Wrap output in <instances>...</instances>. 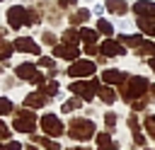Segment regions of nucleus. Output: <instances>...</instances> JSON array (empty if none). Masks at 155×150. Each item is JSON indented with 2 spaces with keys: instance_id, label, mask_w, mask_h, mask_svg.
Returning a JSON list of instances; mask_svg holds the SVG:
<instances>
[{
  "instance_id": "nucleus-1",
  "label": "nucleus",
  "mask_w": 155,
  "mask_h": 150,
  "mask_svg": "<svg viewBox=\"0 0 155 150\" xmlns=\"http://www.w3.org/2000/svg\"><path fill=\"white\" fill-rule=\"evenodd\" d=\"M116 90H119L121 102L131 104L133 99H138V97L148 94V90H150V80H148L145 75H131V73H128V77L124 80V85H119Z\"/></svg>"
},
{
  "instance_id": "nucleus-2",
  "label": "nucleus",
  "mask_w": 155,
  "mask_h": 150,
  "mask_svg": "<svg viewBox=\"0 0 155 150\" xmlns=\"http://www.w3.org/2000/svg\"><path fill=\"white\" fill-rule=\"evenodd\" d=\"M65 133H68V138L75 140V143H87V140L94 138L97 123H94L90 116H73V119L68 121V126H65Z\"/></svg>"
},
{
  "instance_id": "nucleus-3",
  "label": "nucleus",
  "mask_w": 155,
  "mask_h": 150,
  "mask_svg": "<svg viewBox=\"0 0 155 150\" xmlns=\"http://www.w3.org/2000/svg\"><path fill=\"white\" fill-rule=\"evenodd\" d=\"M99 85H102V80L97 75H92V77H85V80H73L68 85V92L75 94V97H80L82 102H92L97 97V87Z\"/></svg>"
},
{
  "instance_id": "nucleus-4",
  "label": "nucleus",
  "mask_w": 155,
  "mask_h": 150,
  "mask_svg": "<svg viewBox=\"0 0 155 150\" xmlns=\"http://www.w3.org/2000/svg\"><path fill=\"white\" fill-rule=\"evenodd\" d=\"M36 126H39V119H36V114H34V109H29V106H22V109H15V119H12V128H15L17 133H27V135H31V133L36 131Z\"/></svg>"
},
{
  "instance_id": "nucleus-5",
  "label": "nucleus",
  "mask_w": 155,
  "mask_h": 150,
  "mask_svg": "<svg viewBox=\"0 0 155 150\" xmlns=\"http://www.w3.org/2000/svg\"><path fill=\"white\" fill-rule=\"evenodd\" d=\"M65 75L70 77V80H85V77H92V75H97V63H94V58H78V60H73L68 68H65Z\"/></svg>"
},
{
  "instance_id": "nucleus-6",
  "label": "nucleus",
  "mask_w": 155,
  "mask_h": 150,
  "mask_svg": "<svg viewBox=\"0 0 155 150\" xmlns=\"http://www.w3.org/2000/svg\"><path fill=\"white\" fill-rule=\"evenodd\" d=\"M39 128L44 131V135H51V138H61V135L65 133V123L58 119V114H51V111L41 114Z\"/></svg>"
},
{
  "instance_id": "nucleus-7",
  "label": "nucleus",
  "mask_w": 155,
  "mask_h": 150,
  "mask_svg": "<svg viewBox=\"0 0 155 150\" xmlns=\"http://www.w3.org/2000/svg\"><path fill=\"white\" fill-rule=\"evenodd\" d=\"M5 17H7L10 29H15V31H19L22 27H31L29 24V7H24V5H10Z\"/></svg>"
},
{
  "instance_id": "nucleus-8",
  "label": "nucleus",
  "mask_w": 155,
  "mask_h": 150,
  "mask_svg": "<svg viewBox=\"0 0 155 150\" xmlns=\"http://www.w3.org/2000/svg\"><path fill=\"white\" fill-rule=\"evenodd\" d=\"M99 53L107 56V58H124L128 53V48L116 39V36H104L99 41Z\"/></svg>"
},
{
  "instance_id": "nucleus-9",
  "label": "nucleus",
  "mask_w": 155,
  "mask_h": 150,
  "mask_svg": "<svg viewBox=\"0 0 155 150\" xmlns=\"http://www.w3.org/2000/svg\"><path fill=\"white\" fill-rule=\"evenodd\" d=\"M80 56H82L80 44H65V41H58V44L53 46V58H61V60L73 63V60H78Z\"/></svg>"
},
{
  "instance_id": "nucleus-10",
  "label": "nucleus",
  "mask_w": 155,
  "mask_h": 150,
  "mask_svg": "<svg viewBox=\"0 0 155 150\" xmlns=\"http://www.w3.org/2000/svg\"><path fill=\"white\" fill-rule=\"evenodd\" d=\"M128 77V73L126 70H121V68H104L102 73H99V80L104 82V85H111V87H119V85H124V80Z\"/></svg>"
},
{
  "instance_id": "nucleus-11",
  "label": "nucleus",
  "mask_w": 155,
  "mask_h": 150,
  "mask_svg": "<svg viewBox=\"0 0 155 150\" xmlns=\"http://www.w3.org/2000/svg\"><path fill=\"white\" fill-rule=\"evenodd\" d=\"M12 46H15V51H19V53H29V56H41V46L31 39V36H17L15 41H12Z\"/></svg>"
},
{
  "instance_id": "nucleus-12",
  "label": "nucleus",
  "mask_w": 155,
  "mask_h": 150,
  "mask_svg": "<svg viewBox=\"0 0 155 150\" xmlns=\"http://www.w3.org/2000/svg\"><path fill=\"white\" fill-rule=\"evenodd\" d=\"M92 19V10L90 7H73V12H68V24L70 27H82Z\"/></svg>"
},
{
  "instance_id": "nucleus-13",
  "label": "nucleus",
  "mask_w": 155,
  "mask_h": 150,
  "mask_svg": "<svg viewBox=\"0 0 155 150\" xmlns=\"http://www.w3.org/2000/svg\"><path fill=\"white\" fill-rule=\"evenodd\" d=\"M131 12L136 17H153L155 19V0H133Z\"/></svg>"
},
{
  "instance_id": "nucleus-14",
  "label": "nucleus",
  "mask_w": 155,
  "mask_h": 150,
  "mask_svg": "<svg viewBox=\"0 0 155 150\" xmlns=\"http://www.w3.org/2000/svg\"><path fill=\"white\" fill-rule=\"evenodd\" d=\"M116 39H119L128 51H136V48L145 41V36H143L140 31H136V34H133V31H119V34H116Z\"/></svg>"
},
{
  "instance_id": "nucleus-15",
  "label": "nucleus",
  "mask_w": 155,
  "mask_h": 150,
  "mask_svg": "<svg viewBox=\"0 0 155 150\" xmlns=\"http://www.w3.org/2000/svg\"><path fill=\"white\" fill-rule=\"evenodd\" d=\"M104 7L111 17H126L131 12V2L128 0H104Z\"/></svg>"
},
{
  "instance_id": "nucleus-16",
  "label": "nucleus",
  "mask_w": 155,
  "mask_h": 150,
  "mask_svg": "<svg viewBox=\"0 0 155 150\" xmlns=\"http://www.w3.org/2000/svg\"><path fill=\"white\" fill-rule=\"evenodd\" d=\"M36 73H39V65L36 63H29V60H24V63H19L15 68V77L17 80H27V82H31V77Z\"/></svg>"
},
{
  "instance_id": "nucleus-17",
  "label": "nucleus",
  "mask_w": 155,
  "mask_h": 150,
  "mask_svg": "<svg viewBox=\"0 0 155 150\" xmlns=\"http://www.w3.org/2000/svg\"><path fill=\"white\" fill-rule=\"evenodd\" d=\"M116 97H119V92H116V87H111V85H99L97 87V99L102 102V104H107V106H111V104H116Z\"/></svg>"
},
{
  "instance_id": "nucleus-18",
  "label": "nucleus",
  "mask_w": 155,
  "mask_h": 150,
  "mask_svg": "<svg viewBox=\"0 0 155 150\" xmlns=\"http://www.w3.org/2000/svg\"><path fill=\"white\" fill-rule=\"evenodd\" d=\"M48 102H51V97H46V94L39 92V90H34V92H29V94L24 97V106H29V109H44Z\"/></svg>"
},
{
  "instance_id": "nucleus-19",
  "label": "nucleus",
  "mask_w": 155,
  "mask_h": 150,
  "mask_svg": "<svg viewBox=\"0 0 155 150\" xmlns=\"http://www.w3.org/2000/svg\"><path fill=\"white\" fill-rule=\"evenodd\" d=\"M133 24H136V29H138L143 36L155 39V19H153V17H136Z\"/></svg>"
},
{
  "instance_id": "nucleus-20",
  "label": "nucleus",
  "mask_w": 155,
  "mask_h": 150,
  "mask_svg": "<svg viewBox=\"0 0 155 150\" xmlns=\"http://www.w3.org/2000/svg\"><path fill=\"white\" fill-rule=\"evenodd\" d=\"M78 29H80V44H99V41H102V34H99L94 27L82 24V27H78Z\"/></svg>"
},
{
  "instance_id": "nucleus-21",
  "label": "nucleus",
  "mask_w": 155,
  "mask_h": 150,
  "mask_svg": "<svg viewBox=\"0 0 155 150\" xmlns=\"http://www.w3.org/2000/svg\"><path fill=\"white\" fill-rule=\"evenodd\" d=\"M94 29H97L102 36H114V34H116V27H114V22H111V19H107V17H97V22H94Z\"/></svg>"
},
{
  "instance_id": "nucleus-22",
  "label": "nucleus",
  "mask_w": 155,
  "mask_h": 150,
  "mask_svg": "<svg viewBox=\"0 0 155 150\" xmlns=\"http://www.w3.org/2000/svg\"><path fill=\"white\" fill-rule=\"evenodd\" d=\"M29 140L31 143H36V145H41V148H46V150H61V143H56V138H51V135H29Z\"/></svg>"
},
{
  "instance_id": "nucleus-23",
  "label": "nucleus",
  "mask_w": 155,
  "mask_h": 150,
  "mask_svg": "<svg viewBox=\"0 0 155 150\" xmlns=\"http://www.w3.org/2000/svg\"><path fill=\"white\" fill-rule=\"evenodd\" d=\"M133 53H136L138 58H143V60L150 58V56H155V39H148V36H145V41H143Z\"/></svg>"
},
{
  "instance_id": "nucleus-24",
  "label": "nucleus",
  "mask_w": 155,
  "mask_h": 150,
  "mask_svg": "<svg viewBox=\"0 0 155 150\" xmlns=\"http://www.w3.org/2000/svg\"><path fill=\"white\" fill-rule=\"evenodd\" d=\"M39 92H44L46 97H51V99H56L58 94H61V85H58V80L56 77H51V80H46L41 87H39Z\"/></svg>"
},
{
  "instance_id": "nucleus-25",
  "label": "nucleus",
  "mask_w": 155,
  "mask_h": 150,
  "mask_svg": "<svg viewBox=\"0 0 155 150\" xmlns=\"http://www.w3.org/2000/svg\"><path fill=\"white\" fill-rule=\"evenodd\" d=\"M82 104H85V102H82L80 97H75V94H73V97L63 99V104H61V111H63V114H73V111H80V109H82Z\"/></svg>"
},
{
  "instance_id": "nucleus-26",
  "label": "nucleus",
  "mask_w": 155,
  "mask_h": 150,
  "mask_svg": "<svg viewBox=\"0 0 155 150\" xmlns=\"http://www.w3.org/2000/svg\"><path fill=\"white\" fill-rule=\"evenodd\" d=\"M61 41H65V44H80V29L68 24V27L61 31Z\"/></svg>"
},
{
  "instance_id": "nucleus-27",
  "label": "nucleus",
  "mask_w": 155,
  "mask_h": 150,
  "mask_svg": "<svg viewBox=\"0 0 155 150\" xmlns=\"http://www.w3.org/2000/svg\"><path fill=\"white\" fill-rule=\"evenodd\" d=\"M102 119H104V128H107L109 133H116V123H119V114H116L114 109H107Z\"/></svg>"
},
{
  "instance_id": "nucleus-28",
  "label": "nucleus",
  "mask_w": 155,
  "mask_h": 150,
  "mask_svg": "<svg viewBox=\"0 0 155 150\" xmlns=\"http://www.w3.org/2000/svg\"><path fill=\"white\" fill-rule=\"evenodd\" d=\"M143 131H145V135L150 140H155V114L153 111H145V116H143Z\"/></svg>"
},
{
  "instance_id": "nucleus-29",
  "label": "nucleus",
  "mask_w": 155,
  "mask_h": 150,
  "mask_svg": "<svg viewBox=\"0 0 155 150\" xmlns=\"http://www.w3.org/2000/svg\"><path fill=\"white\" fill-rule=\"evenodd\" d=\"M153 104V99H150V94H143V97H138V99H133L128 106H131V111H148V106Z\"/></svg>"
},
{
  "instance_id": "nucleus-30",
  "label": "nucleus",
  "mask_w": 155,
  "mask_h": 150,
  "mask_svg": "<svg viewBox=\"0 0 155 150\" xmlns=\"http://www.w3.org/2000/svg\"><path fill=\"white\" fill-rule=\"evenodd\" d=\"M15 53V46L10 41H5V36H0V60H10Z\"/></svg>"
},
{
  "instance_id": "nucleus-31",
  "label": "nucleus",
  "mask_w": 155,
  "mask_h": 150,
  "mask_svg": "<svg viewBox=\"0 0 155 150\" xmlns=\"http://www.w3.org/2000/svg\"><path fill=\"white\" fill-rule=\"evenodd\" d=\"M126 126H128V131L133 133V131H143V121L138 119V114L136 111H131L128 116H126Z\"/></svg>"
},
{
  "instance_id": "nucleus-32",
  "label": "nucleus",
  "mask_w": 155,
  "mask_h": 150,
  "mask_svg": "<svg viewBox=\"0 0 155 150\" xmlns=\"http://www.w3.org/2000/svg\"><path fill=\"white\" fill-rule=\"evenodd\" d=\"M41 44L53 48V46L58 44V36H56V31H51V29H44V31H41Z\"/></svg>"
},
{
  "instance_id": "nucleus-33",
  "label": "nucleus",
  "mask_w": 155,
  "mask_h": 150,
  "mask_svg": "<svg viewBox=\"0 0 155 150\" xmlns=\"http://www.w3.org/2000/svg\"><path fill=\"white\" fill-rule=\"evenodd\" d=\"M131 140H133V150H136V148H145V145H148V135H145L143 131H133V133H131Z\"/></svg>"
},
{
  "instance_id": "nucleus-34",
  "label": "nucleus",
  "mask_w": 155,
  "mask_h": 150,
  "mask_svg": "<svg viewBox=\"0 0 155 150\" xmlns=\"http://www.w3.org/2000/svg\"><path fill=\"white\" fill-rule=\"evenodd\" d=\"M114 27H116V31H128V29H133L136 24H133L131 19H126V17H114Z\"/></svg>"
},
{
  "instance_id": "nucleus-35",
  "label": "nucleus",
  "mask_w": 155,
  "mask_h": 150,
  "mask_svg": "<svg viewBox=\"0 0 155 150\" xmlns=\"http://www.w3.org/2000/svg\"><path fill=\"white\" fill-rule=\"evenodd\" d=\"M114 138H111V133L109 131H99V133H94V143H97V148H104V145H109Z\"/></svg>"
},
{
  "instance_id": "nucleus-36",
  "label": "nucleus",
  "mask_w": 155,
  "mask_h": 150,
  "mask_svg": "<svg viewBox=\"0 0 155 150\" xmlns=\"http://www.w3.org/2000/svg\"><path fill=\"white\" fill-rule=\"evenodd\" d=\"M82 53L87 58H97L99 56V44H82Z\"/></svg>"
},
{
  "instance_id": "nucleus-37",
  "label": "nucleus",
  "mask_w": 155,
  "mask_h": 150,
  "mask_svg": "<svg viewBox=\"0 0 155 150\" xmlns=\"http://www.w3.org/2000/svg\"><path fill=\"white\" fill-rule=\"evenodd\" d=\"M36 65H39V68H46V70H51V68H56V58H53V56H39Z\"/></svg>"
},
{
  "instance_id": "nucleus-38",
  "label": "nucleus",
  "mask_w": 155,
  "mask_h": 150,
  "mask_svg": "<svg viewBox=\"0 0 155 150\" xmlns=\"http://www.w3.org/2000/svg\"><path fill=\"white\" fill-rule=\"evenodd\" d=\"M15 111V104L7 99V97H0V116H7Z\"/></svg>"
},
{
  "instance_id": "nucleus-39",
  "label": "nucleus",
  "mask_w": 155,
  "mask_h": 150,
  "mask_svg": "<svg viewBox=\"0 0 155 150\" xmlns=\"http://www.w3.org/2000/svg\"><path fill=\"white\" fill-rule=\"evenodd\" d=\"M92 17H104L107 15V7H104V2H92Z\"/></svg>"
},
{
  "instance_id": "nucleus-40",
  "label": "nucleus",
  "mask_w": 155,
  "mask_h": 150,
  "mask_svg": "<svg viewBox=\"0 0 155 150\" xmlns=\"http://www.w3.org/2000/svg\"><path fill=\"white\" fill-rule=\"evenodd\" d=\"M0 140H10V126L5 121H0Z\"/></svg>"
},
{
  "instance_id": "nucleus-41",
  "label": "nucleus",
  "mask_w": 155,
  "mask_h": 150,
  "mask_svg": "<svg viewBox=\"0 0 155 150\" xmlns=\"http://www.w3.org/2000/svg\"><path fill=\"white\" fill-rule=\"evenodd\" d=\"M44 82H46V75H44V73H41V70H39V73H36V75H34V77H31V85H36V87H41V85H44Z\"/></svg>"
},
{
  "instance_id": "nucleus-42",
  "label": "nucleus",
  "mask_w": 155,
  "mask_h": 150,
  "mask_svg": "<svg viewBox=\"0 0 155 150\" xmlns=\"http://www.w3.org/2000/svg\"><path fill=\"white\" fill-rule=\"evenodd\" d=\"M63 10H73V7H78V0H56Z\"/></svg>"
},
{
  "instance_id": "nucleus-43",
  "label": "nucleus",
  "mask_w": 155,
  "mask_h": 150,
  "mask_svg": "<svg viewBox=\"0 0 155 150\" xmlns=\"http://www.w3.org/2000/svg\"><path fill=\"white\" fill-rule=\"evenodd\" d=\"M5 148H7V150H22L24 145H22V143H17V140H7V143H5Z\"/></svg>"
},
{
  "instance_id": "nucleus-44",
  "label": "nucleus",
  "mask_w": 155,
  "mask_h": 150,
  "mask_svg": "<svg viewBox=\"0 0 155 150\" xmlns=\"http://www.w3.org/2000/svg\"><path fill=\"white\" fill-rule=\"evenodd\" d=\"M145 65H148V70L155 75V56H150V58H145Z\"/></svg>"
},
{
  "instance_id": "nucleus-45",
  "label": "nucleus",
  "mask_w": 155,
  "mask_h": 150,
  "mask_svg": "<svg viewBox=\"0 0 155 150\" xmlns=\"http://www.w3.org/2000/svg\"><path fill=\"white\" fill-rule=\"evenodd\" d=\"M97 150H121V148H119V143H116V140H111L109 145H104V148H97Z\"/></svg>"
},
{
  "instance_id": "nucleus-46",
  "label": "nucleus",
  "mask_w": 155,
  "mask_h": 150,
  "mask_svg": "<svg viewBox=\"0 0 155 150\" xmlns=\"http://www.w3.org/2000/svg\"><path fill=\"white\" fill-rule=\"evenodd\" d=\"M148 94H150V99L155 102V82H150V90H148Z\"/></svg>"
},
{
  "instance_id": "nucleus-47",
  "label": "nucleus",
  "mask_w": 155,
  "mask_h": 150,
  "mask_svg": "<svg viewBox=\"0 0 155 150\" xmlns=\"http://www.w3.org/2000/svg\"><path fill=\"white\" fill-rule=\"evenodd\" d=\"M68 150H92V148H87V145H75V148H68Z\"/></svg>"
},
{
  "instance_id": "nucleus-48",
  "label": "nucleus",
  "mask_w": 155,
  "mask_h": 150,
  "mask_svg": "<svg viewBox=\"0 0 155 150\" xmlns=\"http://www.w3.org/2000/svg\"><path fill=\"white\" fill-rule=\"evenodd\" d=\"M27 150H36V148H34V145H27Z\"/></svg>"
},
{
  "instance_id": "nucleus-49",
  "label": "nucleus",
  "mask_w": 155,
  "mask_h": 150,
  "mask_svg": "<svg viewBox=\"0 0 155 150\" xmlns=\"http://www.w3.org/2000/svg\"><path fill=\"white\" fill-rule=\"evenodd\" d=\"M143 150H155V148H148V145H145V148H143Z\"/></svg>"
},
{
  "instance_id": "nucleus-50",
  "label": "nucleus",
  "mask_w": 155,
  "mask_h": 150,
  "mask_svg": "<svg viewBox=\"0 0 155 150\" xmlns=\"http://www.w3.org/2000/svg\"><path fill=\"white\" fill-rule=\"evenodd\" d=\"M0 150H7V148H5V145H0Z\"/></svg>"
},
{
  "instance_id": "nucleus-51",
  "label": "nucleus",
  "mask_w": 155,
  "mask_h": 150,
  "mask_svg": "<svg viewBox=\"0 0 155 150\" xmlns=\"http://www.w3.org/2000/svg\"><path fill=\"white\" fill-rule=\"evenodd\" d=\"M85 2H97V0H85Z\"/></svg>"
},
{
  "instance_id": "nucleus-52",
  "label": "nucleus",
  "mask_w": 155,
  "mask_h": 150,
  "mask_svg": "<svg viewBox=\"0 0 155 150\" xmlns=\"http://www.w3.org/2000/svg\"><path fill=\"white\" fill-rule=\"evenodd\" d=\"M0 77H2V65H0Z\"/></svg>"
},
{
  "instance_id": "nucleus-53",
  "label": "nucleus",
  "mask_w": 155,
  "mask_h": 150,
  "mask_svg": "<svg viewBox=\"0 0 155 150\" xmlns=\"http://www.w3.org/2000/svg\"><path fill=\"white\" fill-rule=\"evenodd\" d=\"M0 2H2V0H0Z\"/></svg>"
}]
</instances>
